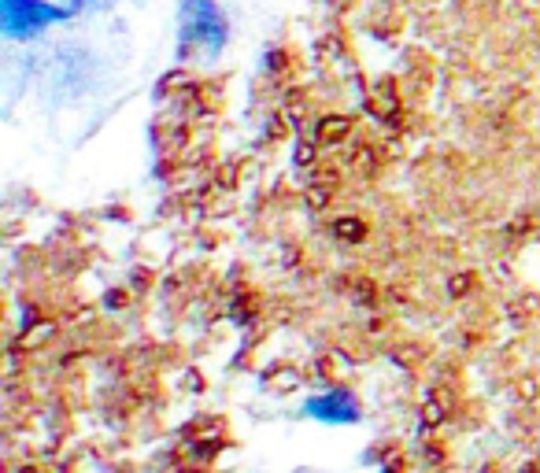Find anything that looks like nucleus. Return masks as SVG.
Instances as JSON below:
<instances>
[{"label":"nucleus","instance_id":"obj_1","mask_svg":"<svg viewBox=\"0 0 540 473\" xmlns=\"http://www.w3.org/2000/svg\"><path fill=\"white\" fill-rule=\"evenodd\" d=\"M226 41V19L208 0H189L185 4V30H182V52H219Z\"/></svg>","mask_w":540,"mask_h":473},{"label":"nucleus","instance_id":"obj_2","mask_svg":"<svg viewBox=\"0 0 540 473\" xmlns=\"http://www.w3.org/2000/svg\"><path fill=\"white\" fill-rule=\"evenodd\" d=\"M4 4V26L8 34H37L41 26H49L52 19H60V8H49L41 0H0Z\"/></svg>","mask_w":540,"mask_h":473},{"label":"nucleus","instance_id":"obj_3","mask_svg":"<svg viewBox=\"0 0 540 473\" xmlns=\"http://www.w3.org/2000/svg\"><path fill=\"white\" fill-rule=\"evenodd\" d=\"M304 411L315 418V422H326V425H352L359 422V403L352 392L344 389H330L322 392V396H311L304 403Z\"/></svg>","mask_w":540,"mask_h":473}]
</instances>
